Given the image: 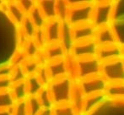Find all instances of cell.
<instances>
[{
  "mask_svg": "<svg viewBox=\"0 0 124 115\" xmlns=\"http://www.w3.org/2000/svg\"><path fill=\"white\" fill-rule=\"evenodd\" d=\"M6 2L0 1V67L12 64L20 50V29L5 9Z\"/></svg>",
  "mask_w": 124,
  "mask_h": 115,
  "instance_id": "6da1fadb",
  "label": "cell"
},
{
  "mask_svg": "<svg viewBox=\"0 0 124 115\" xmlns=\"http://www.w3.org/2000/svg\"><path fill=\"white\" fill-rule=\"evenodd\" d=\"M69 14L67 21L71 26L92 23L95 2H72L68 1Z\"/></svg>",
  "mask_w": 124,
  "mask_h": 115,
  "instance_id": "7a4b0ae2",
  "label": "cell"
},
{
  "mask_svg": "<svg viewBox=\"0 0 124 115\" xmlns=\"http://www.w3.org/2000/svg\"><path fill=\"white\" fill-rule=\"evenodd\" d=\"M74 84V81L69 76L51 81L50 84L46 87L49 90L54 106L64 103H71Z\"/></svg>",
  "mask_w": 124,
  "mask_h": 115,
  "instance_id": "3957f363",
  "label": "cell"
},
{
  "mask_svg": "<svg viewBox=\"0 0 124 115\" xmlns=\"http://www.w3.org/2000/svg\"><path fill=\"white\" fill-rule=\"evenodd\" d=\"M115 2H95L92 23L96 28L111 25L114 18Z\"/></svg>",
  "mask_w": 124,
  "mask_h": 115,
  "instance_id": "277c9868",
  "label": "cell"
},
{
  "mask_svg": "<svg viewBox=\"0 0 124 115\" xmlns=\"http://www.w3.org/2000/svg\"><path fill=\"white\" fill-rule=\"evenodd\" d=\"M101 74L108 83L124 82V58L101 63Z\"/></svg>",
  "mask_w": 124,
  "mask_h": 115,
  "instance_id": "5b68a950",
  "label": "cell"
},
{
  "mask_svg": "<svg viewBox=\"0 0 124 115\" xmlns=\"http://www.w3.org/2000/svg\"><path fill=\"white\" fill-rule=\"evenodd\" d=\"M77 60V69H78V81L87 78L93 77L101 74V63L97 57L78 58Z\"/></svg>",
  "mask_w": 124,
  "mask_h": 115,
  "instance_id": "8992f818",
  "label": "cell"
},
{
  "mask_svg": "<svg viewBox=\"0 0 124 115\" xmlns=\"http://www.w3.org/2000/svg\"><path fill=\"white\" fill-rule=\"evenodd\" d=\"M98 45L95 40L86 41H78L74 42L69 54L74 58H85L96 57L98 51Z\"/></svg>",
  "mask_w": 124,
  "mask_h": 115,
  "instance_id": "52a82bcc",
  "label": "cell"
},
{
  "mask_svg": "<svg viewBox=\"0 0 124 115\" xmlns=\"http://www.w3.org/2000/svg\"><path fill=\"white\" fill-rule=\"evenodd\" d=\"M78 82L85 97L96 93H103L108 84L101 74L82 80Z\"/></svg>",
  "mask_w": 124,
  "mask_h": 115,
  "instance_id": "ba28073f",
  "label": "cell"
},
{
  "mask_svg": "<svg viewBox=\"0 0 124 115\" xmlns=\"http://www.w3.org/2000/svg\"><path fill=\"white\" fill-rule=\"evenodd\" d=\"M72 27V36L74 42L95 40L97 28L93 23H87Z\"/></svg>",
  "mask_w": 124,
  "mask_h": 115,
  "instance_id": "9c48e42d",
  "label": "cell"
},
{
  "mask_svg": "<svg viewBox=\"0 0 124 115\" xmlns=\"http://www.w3.org/2000/svg\"><path fill=\"white\" fill-rule=\"evenodd\" d=\"M95 41L98 47L119 45L116 35L111 25L97 28Z\"/></svg>",
  "mask_w": 124,
  "mask_h": 115,
  "instance_id": "30bf717a",
  "label": "cell"
},
{
  "mask_svg": "<svg viewBox=\"0 0 124 115\" xmlns=\"http://www.w3.org/2000/svg\"><path fill=\"white\" fill-rule=\"evenodd\" d=\"M62 22L58 19L46 21L43 28V31H44L47 44L60 42L61 36H62Z\"/></svg>",
  "mask_w": 124,
  "mask_h": 115,
  "instance_id": "8fae6325",
  "label": "cell"
},
{
  "mask_svg": "<svg viewBox=\"0 0 124 115\" xmlns=\"http://www.w3.org/2000/svg\"><path fill=\"white\" fill-rule=\"evenodd\" d=\"M41 54H42L45 64H46L48 62L65 58L68 55V53L62 43L57 42L46 45L41 50Z\"/></svg>",
  "mask_w": 124,
  "mask_h": 115,
  "instance_id": "7c38bea8",
  "label": "cell"
},
{
  "mask_svg": "<svg viewBox=\"0 0 124 115\" xmlns=\"http://www.w3.org/2000/svg\"><path fill=\"white\" fill-rule=\"evenodd\" d=\"M46 69H47L48 74H49L51 81L69 76L66 58L46 63Z\"/></svg>",
  "mask_w": 124,
  "mask_h": 115,
  "instance_id": "4fadbf2b",
  "label": "cell"
},
{
  "mask_svg": "<svg viewBox=\"0 0 124 115\" xmlns=\"http://www.w3.org/2000/svg\"><path fill=\"white\" fill-rule=\"evenodd\" d=\"M96 57L100 62L104 63L121 58H123V55L120 45H112V46L99 47Z\"/></svg>",
  "mask_w": 124,
  "mask_h": 115,
  "instance_id": "5bb4252c",
  "label": "cell"
},
{
  "mask_svg": "<svg viewBox=\"0 0 124 115\" xmlns=\"http://www.w3.org/2000/svg\"><path fill=\"white\" fill-rule=\"evenodd\" d=\"M106 98H107V97L105 94V92L86 96L85 97V100H84L83 109H82L81 114H85V115L90 114L96 107H98Z\"/></svg>",
  "mask_w": 124,
  "mask_h": 115,
  "instance_id": "9a60e30c",
  "label": "cell"
},
{
  "mask_svg": "<svg viewBox=\"0 0 124 115\" xmlns=\"http://www.w3.org/2000/svg\"><path fill=\"white\" fill-rule=\"evenodd\" d=\"M5 9L8 12V15L10 16V18L14 20L15 24L19 26H20V25L23 22L24 19L27 15H25L24 13V11L22 10V8H20V6L19 5L18 1H6L5 3Z\"/></svg>",
  "mask_w": 124,
  "mask_h": 115,
  "instance_id": "2e32d148",
  "label": "cell"
},
{
  "mask_svg": "<svg viewBox=\"0 0 124 115\" xmlns=\"http://www.w3.org/2000/svg\"><path fill=\"white\" fill-rule=\"evenodd\" d=\"M37 5L41 10L46 20L57 19V1L52 0H40L36 1Z\"/></svg>",
  "mask_w": 124,
  "mask_h": 115,
  "instance_id": "e0dca14e",
  "label": "cell"
},
{
  "mask_svg": "<svg viewBox=\"0 0 124 115\" xmlns=\"http://www.w3.org/2000/svg\"><path fill=\"white\" fill-rule=\"evenodd\" d=\"M105 94L108 98L124 100V82L108 83Z\"/></svg>",
  "mask_w": 124,
  "mask_h": 115,
  "instance_id": "ac0fdd59",
  "label": "cell"
},
{
  "mask_svg": "<svg viewBox=\"0 0 124 115\" xmlns=\"http://www.w3.org/2000/svg\"><path fill=\"white\" fill-rule=\"evenodd\" d=\"M25 82L26 86H27L29 97H31V96H37L44 87H46L43 85V83L41 81L39 77L36 75V74L28 76Z\"/></svg>",
  "mask_w": 124,
  "mask_h": 115,
  "instance_id": "d6986e66",
  "label": "cell"
},
{
  "mask_svg": "<svg viewBox=\"0 0 124 115\" xmlns=\"http://www.w3.org/2000/svg\"><path fill=\"white\" fill-rule=\"evenodd\" d=\"M10 90H11L12 95H13L14 98H15L16 102L25 101L28 98V97H29L25 81L13 84Z\"/></svg>",
  "mask_w": 124,
  "mask_h": 115,
  "instance_id": "ffe728a7",
  "label": "cell"
},
{
  "mask_svg": "<svg viewBox=\"0 0 124 115\" xmlns=\"http://www.w3.org/2000/svg\"><path fill=\"white\" fill-rule=\"evenodd\" d=\"M28 16L31 18V20H32V22L34 23V25H36V27L37 29H43L46 25V21L45 16L43 15L41 10L40 9L39 6L37 5L36 3V6L32 8L31 12H30L29 15H27Z\"/></svg>",
  "mask_w": 124,
  "mask_h": 115,
  "instance_id": "44dd1931",
  "label": "cell"
},
{
  "mask_svg": "<svg viewBox=\"0 0 124 115\" xmlns=\"http://www.w3.org/2000/svg\"><path fill=\"white\" fill-rule=\"evenodd\" d=\"M20 28L28 40L34 39L35 36H36V32H37V31H38V29L36 28V25H34L32 20H31V18H30L28 15H26L25 17L23 22H22V24L20 25Z\"/></svg>",
  "mask_w": 124,
  "mask_h": 115,
  "instance_id": "7402d4cb",
  "label": "cell"
},
{
  "mask_svg": "<svg viewBox=\"0 0 124 115\" xmlns=\"http://www.w3.org/2000/svg\"><path fill=\"white\" fill-rule=\"evenodd\" d=\"M15 98L12 92L8 90H1L0 91V110L2 109H12L15 105Z\"/></svg>",
  "mask_w": 124,
  "mask_h": 115,
  "instance_id": "603a6c76",
  "label": "cell"
},
{
  "mask_svg": "<svg viewBox=\"0 0 124 115\" xmlns=\"http://www.w3.org/2000/svg\"><path fill=\"white\" fill-rule=\"evenodd\" d=\"M22 50L25 52L27 58H37L41 51L34 40H27Z\"/></svg>",
  "mask_w": 124,
  "mask_h": 115,
  "instance_id": "cb8c5ba5",
  "label": "cell"
},
{
  "mask_svg": "<svg viewBox=\"0 0 124 115\" xmlns=\"http://www.w3.org/2000/svg\"><path fill=\"white\" fill-rule=\"evenodd\" d=\"M53 115H79L72 103L55 105L52 108Z\"/></svg>",
  "mask_w": 124,
  "mask_h": 115,
  "instance_id": "d4e9b609",
  "label": "cell"
},
{
  "mask_svg": "<svg viewBox=\"0 0 124 115\" xmlns=\"http://www.w3.org/2000/svg\"><path fill=\"white\" fill-rule=\"evenodd\" d=\"M41 65H42L41 63L37 58H26L21 64L28 76L36 74Z\"/></svg>",
  "mask_w": 124,
  "mask_h": 115,
  "instance_id": "484cf974",
  "label": "cell"
},
{
  "mask_svg": "<svg viewBox=\"0 0 124 115\" xmlns=\"http://www.w3.org/2000/svg\"><path fill=\"white\" fill-rule=\"evenodd\" d=\"M25 102L29 115H38L39 113L41 112V110L42 109V106H41L37 96L28 97Z\"/></svg>",
  "mask_w": 124,
  "mask_h": 115,
  "instance_id": "4316f807",
  "label": "cell"
},
{
  "mask_svg": "<svg viewBox=\"0 0 124 115\" xmlns=\"http://www.w3.org/2000/svg\"><path fill=\"white\" fill-rule=\"evenodd\" d=\"M37 97L39 98L40 102L42 106V108H53L54 103L52 102V99L51 97L49 90L47 87H44L37 95Z\"/></svg>",
  "mask_w": 124,
  "mask_h": 115,
  "instance_id": "83f0119b",
  "label": "cell"
},
{
  "mask_svg": "<svg viewBox=\"0 0 124 115\" xmlns=\"http://www.w3.org/2000/svg\"><path fill=\"white\" fill-rule=\"evenodd\" d=\"M69 3L68 1H57V16L62 22H66L69 14Z\"/></svg>",
  "mask_w": 124,
  "mask_h": 115,
  "instance_id": "f1b7e54d",
  "label": "cell"
},
{
  "mask_svg": "<svg viewBox=\"0 0 124 115\" xmlns=\"http://www.w3.org/2000/svg\"><path fill=\"white\" fill-rule=\"evenodd\" d=\"M28 75L24 70L23 67L21 65L15 67L12 70L11 75H10V79H11L13 84L15 83L22 82V81H25L27 79Z\"/></svg>",
  "mask_w": 124,
  "mask_h": 115,
  "instance_id": "f546056e",
  "label": "cell"
},
{
  "mask_svg": "<svg viewBox=\"0 0 124 115\" xmlns=\"http://www.w3.org/2000/svg\"><path fill=\"white\" fill-rule=\"evenodd\" d=\"M13 115H29L25 101L18 102L13 107Z\"/></svg>",
  "mask_w": 124,
  "mask_h": 115,
  "instance_id": "4dcf8cb0",
  "label": "cell"
},
{
  "mask_svg": "<svg viewBox=\"0 0 124 115\" xmlns=\"http://www.w3.org/2000/svg\"><path fill=\"white\" fill-rule=\"evenodd\" d=\"M18 3L25 15H29L30 12L32 10V8L36 4V1H28V0H26V1L25 0H20V1H18Z\"/></svg>",
  "mask_w": 124,
  "mask_h": 115,
  "instance_id": "1f68e13d",
  "label": "cell"
},
{
  "mask_svg": "<svg viewBox=\"0 0 124 115\" xmlns=\"http://www.w3.org/2000/svg\"><path fill=\"white\" fill-rule=\"evenodd\" d=\"M13 86L10 77H0V91L1 90H8Z\"/></svg>",
  "mask_w": 124,
  "mask_h": 115,
  "instance_id": "d6a6232c",
  "label": "cell"
},
{
  "mask_svg": "<svg viewBox=\"0 0 124 115\" xmlns=\"http://www.w3.org/2000/svg\"><path fill=\"white\" fill-rule=\"evenodd\" d=\"M38 115H53L52 108H42Z\"/></svg>",
  "mask_w": 124,
  "mask_h": 115,
  "instance_id": "836d02e7",
  "label": "cell"
},
{
  "mask_svg": "<svg viewBox=\"0 0 124 115\" xmlns=\"http://www.w3.org/2000/svg\"><path fill=\"white\" fill-rule=\"evenodd\" d=\"M0 115H13V108L2 109V110H0Z\"/></svg>",
  "mask_w": 124,
  "mask_h": 115,
  "instance_id": "e575fe53",
  "label": "cell"
},
{
  "mask_svg": "<svg viewBox=\"0 0 124 115\" xmlns=\"http://www.w3.org/2000/svg\"><path fill=\"white\" fill-rule=\"evenodd\" d=\"M94 115H95V114H94Z\"/></svg>",
  "mask_w": 124,
  "mask_h": 115,
  "instance_id": "d590c367",
  "label": "cell"
},
{
  "mask_svg": "<svg viewBox=\"0 0 124 115\" xmlns=\"http://www.w3.org/2000/svg\"></svg>",
  "mask_w": 124,
  "mask_h": 115,
  "instance_id": "8d00e7d4",
  "label": "cell"
}]
</instances>
